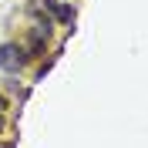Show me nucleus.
Listing matches in <instances>:
<instances>
[{
    "label": "nucleus",
    "instance_id": "nucleus-1",
    "mask_svg": "<svg viewBox=\"0 0 148 148\" xmlns=\"http://www.w3.org/2000/svg\"><path fill=\"white\" fill-rule=\"evenodd\" d=\"M44 3L57 14V20H64V24H71V20H74V10H71V7H61V3H54V0H44Z\"/></svg>",
    "mask_w": 148,
    "mask_h": 148
},
{
    "label": "nucleus",
    "instance_id": "nucleus-2",
    "mask_svg": "<svg viewBox=\"0 0 148 148\" xmlns=\"http://www.w3.org/2000/svg\"><path fill=\"white\" fill-rule=\"evenodd\" d=\"M10 54H14V47L3 44V47H0V64H10Z\"/></svg>",
    "mask_w": 148,
    "mask_h": 148
},
{
    "label": "nucleus",
    "instance_id": "nucleus-3",
    "mask_svg": "<svg viewBox=\"0 0 148 148\" xmlns=\"http://www.w3.org/2000/svg\"><path fill=\"white\" fill-rule=\"evenodd\" d=\"M0 111H7V101H3V94H0Z\"/></svg>",
    "mask_w": 148,
    "mask_h": 148
},
{
    "label": "nucleus",
    "instance_id": "nucleus-4",
    "mask_svg": "<svg viewBox=\"0 0 148 148\" xmlns=\"http://www.w3.org/2000/svg\"><path fill=\"white\" fill-rule=\"evenodd\" d=\"M0 131H3V118H0Z\"/></svg>",
    "mask_w": 148,
    "mask_h": 148
}]
</instances>
